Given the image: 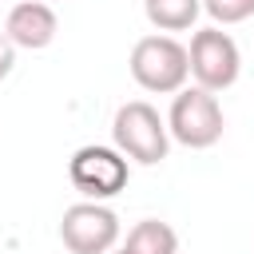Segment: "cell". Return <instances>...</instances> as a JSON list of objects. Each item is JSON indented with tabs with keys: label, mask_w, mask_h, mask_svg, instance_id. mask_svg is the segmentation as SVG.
<instances>
[{
	"label": "cell",
	"mask_w": 254,
	"mask_h": 254,
	"mask_svg": "<svg viewBox=\"0 0 254 254\" xmlns=\"http://www.w3.org/2000/svg\"><path fill=\"white\" fill-rule=\"evenodd\" d=\"M127 254H179V234L159 222V218H143L127 230Z\"/></svg>",
	"instance_id": "ba28073f"
},
{
	"label": "cell",
	"mask_w": 254,
	"mask_h": 254,
	"mask_svg": "<svg viewBox=\"0 0 254 254\" xmlns=\"http://www.w3.org/2000/svg\"><path fill=\"white\" fill-rule=\"evenodd\" d=\"M111 254H127V250H111Z\"/></svg>",
	"instance_id": "7c38bea8"
},
{
	"label": "cell",
	"mask_w": 254,
	"mask_h": 254,
	"mask_svg": "<svg viewBox=\"0 0 254 254\" xmlns=\"http://www.w3.org/2000/svg\"><path fill=\"white\" fill-rule=\"evenodd\" d=\"M222 107L210 91L202 87H183L175 91V103H171V115H167V135L179 139L183 147L190 151H202V147H214L222 139Z\"/></svg>",
	"instance_id": "3957f363"
},
{
	"label": "cell",
	"mask_w": 254,
	"mask_h": 254,
	"mask_svg": "<svg viewBox=\"0 0 254 254\" xmlns=\"http://www.w3.org/2000/svg\"><path fill=\"white\" fill-rule=\"evenodd\" d=\"M202 12H210L214 24H242L254 16V0H202Z\"/></svg>",
	"instance_id": "30bf717a"
},
{
	"label": "cell",
	"mask_w": 254,
	"mask_h": 254,
	"mask_svg": "<svg viewBox=\"0 0 254 254\" xmlns=\"http://www.w3.org/2000/svg\"><path fill=\"white\" fill-rule=\"evenodd\" d=\"M12 67H16V44H12V40L0 32V79H4Z\"/></svg>",
	"instance_id": "8fae6325"
},
{
	"label": "cell",
	"mask_w": 254,
	"mask_h": 254,
	"mask_svg": "<svg viewBox=\"0 0 254 254\" xmlns=\"http://www.w3.org/2000/svg\"><path fill=\"white\" fill-rule=\"evenodd\" d=\"M187 64H190V75L198 79L202 91H226L238 71H242V56H238V44L222 32V28H202L190 36V48H187Z\"/></svg>",
	"instance_id": "277c9868"
},
{
	"label": "cell",
	"mask_w": 254,
	"mask_h": 254,
	"mask_svg": "<svg viewBox=\"0 0 254 254\" xmlns=\"http://www.w3.org/2000/svg\"><path fill=\"white\" fill-rule=\"evenodd\" d=\"M127 159L115 147H79L67 163V179L79 194H87L91 202L99 198H115L127 187Z\"/></svg>",
	"instance_id": "5b68a950"
},
{
	"label": "cell",
	"mask_w": 254,
	"mask_h": 254,
	"mask_svg": "<svg viewBox=\"0 0 254 254\" xmlns=\"http://www.w3.org/2000/svg\"><path fill=\"white\" fill-rule=\"evenodd\" d=\"M111 139H115V151L123 159H135L143 167H155L167 159V147H171V135H167V119L147 103V99H131L115 111L111 119Z\"/></svg>",
	"instance_id": "6da1fadb"
},
{
	"label": "cell",
	"mask_w": 254,
	"mask_h": 254,
	"mask_svg": "<svg viewBox=\"0 0 254 254\" xmlns=\"http://www.w3.org/2000/svg\"><path fill=\"white\" fill-rule=\"evenodd\" d=\"M143 12L159 32H187L198 20L202 0H143Z\"/></svg>",
	"instance_id": "9c48e42d"
},
{
	"label": "cell",
	"mask_w": 254,
	"mask_h": 254,
	"mask_svg": "<svg viewBox=\"0 0 254 254\" xmlns=\"http://www.w3.org/2000/svg\"><path fill=\"white\" fill-rule=\"evenodd\" d=\"M187 75H190L187 48H183L175 36H143V40L131 48V79H135L143 91L175 95V91H183Z\"/></svg>",
	"instance_id": "7a4b0ae2"
},
{
	"label": "cell",
	"mask_w": 254,
	"mask_h": 254,
	"mask_svg": "<svg viewBox=\"0 0 254 254\" xmlns=\"http://www.w3.org/2000/svg\"><path fill=\"white\" fill-rule=\"evenodd\" d=\"M60 32V20L52 12V4L44 0H24L8 12V24H4V36L16 44V48H28V52H40L56 40Z\"/></svg>",
	"instance_id": "52a82bcc"
},
{
	"label": "cell",
	"mask_w": 254,
	"mask_h": 254,
	"mask_svg": "<svg viewBox=\"0 0 254 254\" xmlns=\"http://www.w3.org/2000/svg\"><path fill=\"white\" fill-rule=\"evenodd\" d=\"M44 4H48V0H44Z\"/></svg>",
	"instance_id": "4fadbf2b"
},
{
	"label": "cell",
	"mask_w": 254,
	"mask_h": 254,
	"mask_svg": "<svg viewBox=\"0 0 254 254\" xmlns=\"http://www.w3.org/2000/svg\"><path fill=\"white\" fill-rule=\"evenodd\" d=\"M60 238L71 254H111L119 242V214L103 202H75L64 210Z\"/></svg>",
	"instance_id": "8992f818"
}]
</instances>
